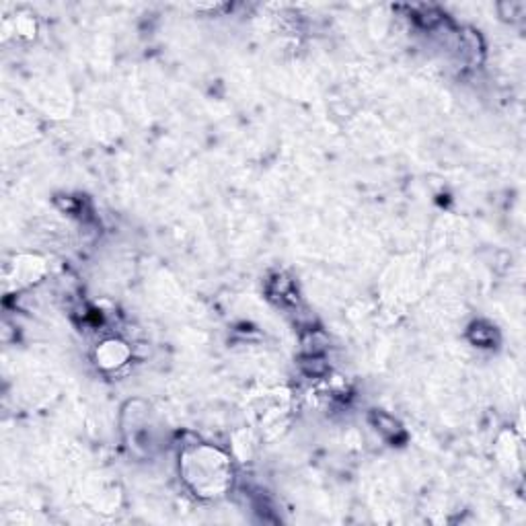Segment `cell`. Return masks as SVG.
I'll use <instances>...</instances> for the list:
<instances>
[{
    "label": "cell",
    "instance_id": "6da1fadb",
    "mask_svg": "<svg viewBox=\"0 0 526 526\" xmlns=\"http://www.w3.org/2000/svg\"><path fill=\"white\" fill-rule=\"evenodd\" d=\"M378 427L382 432H387V434H391V436H395V434H399V432H401V425L395 419H391L389 415H378Z\"/></svg>",
    "mask_w": 526,
    "mask_h": 526
}]
</instances>
